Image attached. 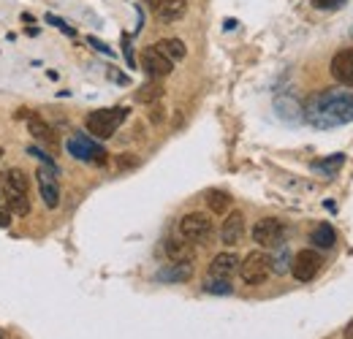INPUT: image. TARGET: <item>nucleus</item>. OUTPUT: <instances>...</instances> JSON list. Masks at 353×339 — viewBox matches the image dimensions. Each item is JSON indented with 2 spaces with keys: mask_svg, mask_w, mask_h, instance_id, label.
Masks as SVG:
<instances>
[{
  "mask_svg": "<svg viewBox=\"0 0 353 339\" xmlns=\"http://www.w3.org/2000/svg\"><path fill=\"white\" fill-rule=\"evenodd\" d=\"M302 117L312 127H321V130L353 123V92L345 87L312 92L302 106Z\"/></svg>",
  "mask_w": 353,
  "mask_h": 339,
  "instance_id": "obj_1",
  "label": "nucleus"
},
{
  "mask_svg": "<svg viewBox=\"0 0 353 339\" xmlns=\"http://www.w3.org/2000/svg\"><path fill=\"white\" fill-rule=\"evenodd\" d=\"M128 120V109L125 106H112V109H95L90 112L85 127L90 130V136L95 138H112L114 130Z\"/></svg>",
  "mask_w": 353,
  "mask_h": 339,
  "instance_id": "obj_2",
  "label": "nucleus"
},
{
  "mask_svg": "<svg viewBox=\"0 0 353 339\" xmlns=\"http://www.w3.org/2000/svg\"><path fill=\"white\" fill-rule=\"evenodd\" d=\"M274 271L272 266V255L264 253V250H253L242 258L239 263V277L248 282V285H264L269 280V274Z\"/></svg>",
  "mask_w": 353,
  "mask_h": 339,
  "instance_id": "obj_3",
  "label": "nucleus"
},
{
  "mask_svg": "<svg viewBox=\"0 0 353 339\" xmlns=\"http://www.w3.org/2000/svg\"><path fill=\"white\" fill-rule=\"evenodd\" d=\"M215 234L212 217H207L204 212H190L179 220V236H185L193 245H207Z\"/></svg>",
  "mask_w": 353,
  "mask_h": 339,
  "instance_id": "obj_4",
  "label": "nucleus"
},
{
  "mask_svg": "<svg viewBox=\"0 0 353 339\" xmlns=\"http://www.w3.org/2000/svg\"><path fill=\"white\" fill-rule=\"evenodd\" d=\"M253 242L259 247H266V250L283 247L285 245V223L277 217H261L253 225Z\"/></svg>",
  "mask_w": 353,
  "mask_h": 339,
  "instance_id": "obj_5",
  "label": "nucleus"
},
{
  "mask_svg": "<svg viewBox=\"0 0 353 339\" xmlns=\"http://www.w3.org/2000/svg\"><path fill=\"white\" fill-rule=\"evenodd\" d=\"M65 150H68V155L71 158H77V161H85V163H106V150L101 147V144H95L90 136L85 133H74V136H68V141H65Z\"/></svg>",
  "mask_w": 353,
  "mask_h": 339,
  "instance_id": "obj_6",
  "label": "nucleus"
},
{
  "mask_svg": "<svg viewBox=\"0 0 353 339\" xmlns=\"http://www.w3.org/2000/svg\"><path fill=\"white\" fill-rule=\"evenodd\" d=\"M141 68H144V74L150 79H163V76H169L174 71V63L166 54H161L155 46H150V49L141 52Z\"/></svg>",
  "mask_w": 353,
  "mask_h": 339,
  "instance_id": "obj_7",
  "label": "nucleus"
},
{
  "mask_svg": "<svg viewBox=\"0 0 353 339\" xmlns=\"http://www.w3.org/2000/svg\"><path fill=\"white\" fill-rule=\"evenodd\" d=\"M36 182H39V190H41V198L49 209H57L60 207V185H57V171H52L49 166H41L36 171Z\"/></svg>",
  "mask_w": 353,
  "mask_h": 339,
  "instance_id": "obj_8",
  "label": "nucleus"
},
{
  "mask_svg": "<svg viewBox=\"0 0 353 339\" xmlns=\"http://www.w3.org/2000/svg\"><path fill=\"white\" fill-rule=\"evenodd\" d=\"M291 271H294V277L299 282H310L321 271V255L315 253V250H299V253L294 255Z\"/></svg>",
  "mask_w": 353,
  "mask_h": 339,
  "instance_id": "obj_9",
  "label": "nucleus"
},
{
  "mask_svg": "<svg viewBox=\"0 0 353 339\" xmlns=\"http://www.w3.org/2000/svg\"><path fill=\"white\" fill-rule=\"evenodd\" d=\"M245 239V214L239 209L225 214L223 220V228H221V242L225 247H236L239 242Z\"/></svg>",
  "mask_w": 353,
  "mask_h": 339,
  "instance_id": "obj_10",
  "label": "nucleus"
},
{
  "mask_svg": "<svg viewBox=\"0 0 353 339\" xmlns=\"http://www.w3.org/2000/svg\"><path fill=\"white\" fill-rule=\"evenodd\" d=\"M163 250H166L169 263H190V266H193L196 247H193V242H188L185 236H169L166 245H163Z\"/></svg>",
  "mask_w": 353,
  "mask_h": 339,
  "instance_id": "obj_11",
  "label": "nucleus"
},
{
  "mask_svg": "<svg viewBox=\"0 0 353 339\" xmlns=\"http://www.w3.org/2000/svg\"><path fill=\"white\" fill-rule=\"evenodd\" d=\"M332 76L345 87H353V49H343L332 60Z\"/></svg>",
  "mask_w": 353,
  "mask_h": 339,
  "instance_id": "obj_12",
  "label": "nucleus"
},
{
  "mask_svg": "<svg viewBox=\"0 0 353 339\" xmlns=\"http://www.w3.org/2000/svg\"><path fill=\"white\" fill-rule=\"evenodd\" d=\"M239 263H242V258H236V253L215 255V258L210 260V277H223V280H228V277H234V274L239 271Z\"/></svg>",
  "mask_w": 353,
  "mask_h": 339,
  "instance_id": "obj_13",
  "label": "nucleus"
},
{
  "mask_svg": "<svg viewBox=\"0 0 353 339\" xmlns=\"http://www.w3.org/2000/svg\"><path fill=\"white\" fill-rule=\"evenodd\" d=\"M188 11V0H166L155 8V17L163 22V25H172V22H179Z\"/></svg>",
  "mask_w": 353,
  "mask_h": 339,
  "instance_id": "obj_14",
  "label": "nucleus"
},
{
  "mask_svg": "<svg viewBox=\"0 0 353 339\" xmlns=\"http://www.w3.org/2000/svg\"><path fill=\"white\" fill-rule=\"evenodd\" d=\"M3 190H6V201H8L11 214H17V217H28V214H30V196H28V193L8 190V187H3Z\"/></svg>",
  "mask_w": 353,
  "mask_h": 339,
  "instance_id": "obj_15",
  "label": "nucleus"
},
{
  "mask_svg": "<svg viewBox=\"0 0 353 339\" xmlns=\"http://www.w3.org/2000/svg\"><path fill=\"white\" fill-rule=\"evenodd\" d=\"M28 130H30L33 138H39V141H44V144H52V147H54V130L46 125L39 114H30V117H28Z\"/></svg>",
  "mask_w": 353,
  "mask_h": 339,
  "instance_id": "obj_16",
  "label": "nucleus"
},
{
  "mask_svg": "<svg viewBox=\"0 0 353 339\" xmlns=\"http://www.w3.org/2000/svg\"><path fill=\"white\" fill-rule=\"evenodd\" d=\"M0 182H3V187H8V190L28 193V174L22 169H6L0 174Z\"/></svg>",
  "mask_w": 353,
  "mask_h": 339,
  "instance_id": "obj_17",
  "label": "nucleus"
},
{
  "mask_svg": "<svg viewBox=\"0 0 353 339\" xmlns=\"http://www.w3.org/2000/svg\"><path fill=\"white\" fill-rule=\"evenodd\" d=\"M343 163H345V155L337 152V155H332V158L315 161V163H312V171H315V174H323V176H334L337 171L343 169Z\"/></svg>",
  "mask_w": 353,
  "mask_h": 339,
  "instance_id": "obj_18",
  "label": "nucleus"
},
{
  "mask_svg": "<svg viewBox=\"0 0 353 339\" xmlns=\"http://www.w3.org/2000/svg\"><path fill=\"white\" fill-rule=\"evenodd\" d=\"M190 274H193V266L190 263H172L169 269H163L158 274V280H163V282H185Z\"/></svg>",
  "mask_w": 353,
  "mask_h": 339,
  "instance_id": "obj_19",
  "label": "nucleus"
},
{
  "mask_svg": "<svg viewBox=\"0 0 353 339\" xmlns=\"http://www.w3.org/2000/svg\"><path fill=\"white\" fill-rule=\"evenodd\" d=\"M155 49L161 52V54H166L172 63H176V60H182L185 54H188V49H185V43L179 41V39H163V41L155 43Z\"/></svg>",
  "mask_w": 353,
  "mask_h": 339,
  "instance_id": "obj_20",
  "label": "nucleus"
},
{
  "mask_svg": "<svg viewBox=\"0 0 353 339\" xmlns=\"http://www.w3.org/2000/svg\"><path fill=\"white\" fill-rule=\"evenodd\" d=\"M207 207L212 214H228L231 209V196L225 190H210L207 193Z\"/></svg>",
  "mask_w": 353,
  "mask_h": 339,
  "instance_id": "obj_21",
  "label": "nucleus"
},
{
  "mask_svg": "<svg viewBox=\"0 0 353 339\" xmlns=\"http://www.w3.org/2000/svg\"><path fill=\"white\" fill-rule=\"evenodd\" d=\"M310 239H312V245H318V247H334L337 234H334V228H332L329 223H321V225L310 234Z\"/></svg>",
  "mask_w": 353,
  "mask_h": 339,
  "instance_id": "obj_22",
  "label": "nucleus"
},
{
  "mask_svg": "<svg viewBox=\"0 0 353 339\" xmlns=\"http://www.w3.org/2000/svg\"><path fill=\"white\" fill-rule=\"evenodd\" d=\"M161 98H163V87L158 85V82H150V85L136 90V101L139 103H158Z\"/></svg>",
  "mask_w": 353,
  "mask_h": 339,
  "instance_id": "obj_23",
  "label": "nucleus"
},
{
  "mask_svg": "<svg viewBox=\"0 0 353 339\" xmlns=\"http://www.w3.org/2000/svg\"><path fill=\"white\" fill-rule=\"evenodd\" d=\"M274 109H277V114H280L283 120H296V117H299V103H296L294 98H277Z\"/></svg>",
  "mask_w": 353,
  "mask_h": 339,
  "instance_id": "obj_24",
  "label": "nucleus"
},
{
  "mask_svg": "<svg viewBox=\"0 0 353 339\" xmlns=\"http://www.w3.org/2000/svg\"><path fill=\"white\" fill-rule=\"evenodd\" d=\"M204 291H207V294H215V296H228V294L234 291V285H231L228 280H223V277H207Z\"/></svg>",
  "mask_w": 353,
  "mask_h": 339,
  "instance_id": "obj_25",
  "label": "nucleus"
},
{
  "mask_svg": "<svg viewBox=\"0 0 353 339\" xmlns=\"http://www.w3.org/2000/svg\"><path fill=\"white\" fill-rule=\"evenodd\" d=\"M28 155H33V158H39V161H41L44 166H49V169H52V171H57V174H60V169H57V163H54V158H52L49 152H44L41 147H28Z\"/></svg>",
  "mask_w": 353,
  "mask_h": 339,
  "instance_id": "obj_26",
  "label": "nucleus"
},
{
  "mask_svg": "<svg viewBox=\"0 0 353 339\" xmlns=\"http://www.w3.org/2000/svg\"><path fill=\"white\" fill-rule=\"evenodd\" d=\"M340 6H345V0H312V8H318V11H332Z\"/></svg>",
  "mask_w": 353,
  "mask_h": 339,
  "instance_id": "obj_27",
  "label": "nucleus"
},
{
  "mask_svg": "<svg viewBox=\"0 0 353 339\" xmlns=\"http://www.w3.org/2000/svg\"><path fill=\"white\" fill-rule=\"evenodd\" d=\"M46 22H49V25H54V28H60L65 36H74V28H68V25H65L60 17H54V14H46Z\"/></svg>",
  "mask_w": 353,
  "mask_h": 339,
  "instance_id": "obj_28",
  "label": "nucleus"
},
{
  "mask_svg": "<svg viewBox=\"0 0 353 339\" xmlns=\"http://www.w3.org/2000/svg\"><path fill=\"white\" fill-rule=\"evenodd\" d=\"M272 266H274V271H277V274H280V271H285V269H288V253L283 250L280 258H272Z\"/></svg>",
  "mask_w": 353,
  "mask_h": 339,
  "instance_id": "obj_29",
  "label": "nucleus"
},
{
  "mask_svg": "<svg viewBox=\"0 0 353 339\" xmlns=\"http://www.w3.org/2000/svg\"><path fill=\"white\" fill-rule=\"evenodd\" d=\"M90 43H92V49H98V52H103V54H112V49L106 46V43H101L98 39H88Z\"/></svg>",
  "mask_w": 353,
  "mask_h": 339,
  "instance_id": "obj_30",
  "label": "nucleus"
},
{
  "mask_svg": "<svg viewBox=\"0 0 353 339\" xmlns=\"http://www.w3.org/2000/svg\"><path fill=\"white\" fill-rule=\"evenodd\" d=\"M136 163H139V161H133V158H120V161H117L120 169H128V166H136Z\"/></svg>",
  "mask_w": 353,
  "mask_h": 339,
  "instance_id": "obj_31",
  "label": "nucleus"
},
{
  "mask_svg": "<svg viewBox=\"0 0 353 339\" xmlns=\"http://www.w3.org/2000/svg\"><path fill=\"white\" fill-rule=\"evenodd\" d=\"M109 76H112V79H117V82H123V85H128V76H125V74H120V71H109Z\"/></svg>",
  "mask_w": 353,
  "mask_h": 339,
  "instance_id": "obj_32",
  "label": "nucleus"
},
{
  "mask_svg": "<svg viewBox=\"0 0 353 339\" xmlns=\"http://www.w3.org/2000/svg\"><path fill=\"white\" fill-rule=\"evenodd\" d=\"M8 209V201H6V190L0 187V212H6Z\"/></svg>",
  "mask_w": 353,
  "mask_h": 339,
  "instance_id": "obj_33",
  "label": "nucleus"
},
{
  "mask_svg": "<svg viewBox=\"0 0 353 339\" xmlns=\"http://www.w3.org/2000/svg\"><path fill=\"white\" fill-rule=\"evenodd\" d=\"M345 339H353V320L345 326Z\"/></svg>",
  "mask_w": 353,
  "mask_h": 339,
  "instance_id": "obj_34",
  "label": "nucleus"
},
{
  "mask_svg": "<svg viewBox=\"0 0 353 339\" xmlns=\"http://www.w3.org/2000/svg\"><path fill=\"white\" fill-rule=\"evenodd\" d=\"M147 3H150L152 8H158V6H161V3H166V0H147Z\"/></svg>",
  "mask_w": 353,
  "mask_h": 339,
  "instance_id": "obj_35",
  "label": "nucleus"
},
{
  "mask_svg": "<svg viewBox=\"0 0 353 339\" xmlns=\"http://www.w3.org/2000/svg\"><path fill=\"white\" fill-rule=\"evenodd\" d=\"M0 158H3V147H0Z\"/></svg>",
  "mask_w": 353,
  "mask_h": 339,
  "instance_id": "obj_36",
  "label": "nucleus"
},
{
  "mask_svg": "<svg viewBox=\"0 0 353 339\" xmlns=\"http://www.w3.org/2000/svg\"><path fill=\"white\" fill-rule=\"evenodd\" d=\"M0 339H3V331H0Z\"/></svg>",
  "mask_w": 353,
  "mask_h": 339,
  "instance_id": "obj_37",
  "label": "nucleus"
},
{
  "mask_svg": "<svg viewBox=\"0 0 353 339\" xmlns=\"http://www.w3.org/2000/svg\"><path fill=\"white\" fill-rule=\"evenodd\" d=\"M351 36H353V30H351Z\"/></svg>",
  "mask_w": 353,
  "mask_h": 339,
  "instance_id": "obj_38",
  "label": "nucleus"
}]
</instances>
